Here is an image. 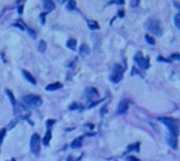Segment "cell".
Here are the masks:
<instances>
[{
	"label": "cell",
	"mask_w": 180,
	"mask_h": 161,
	"mask_svg": "<svg viewBox=\"0 0 180 161\" xmlns=\"http://www.w3.org/2000/svg\"><path fill=\"white\" fill-rule=\"evenodd\" d=\"M37 48H39V51H40L41 53H43V52L46 51V48H47V43H46L43 40H41V41L39 42V47H37Z\"/></svg>",
	"instance_id": "16"
},
{
	"label": "cell",
	"mask_w": 180,
	"mask_h": 161,
	"mask_svg": "<svg viewBox=\"0 0 180 161\" xmlns=\"http://www.w3.org/2000/svg\"><path fill=\"white\" fill-rule=\"evenodd\" d=\"M22 102L25 106H30V107H39L42 103V100L39 95H26L22 99Z\"/></svg>",
	"instance_id": "2"
},
{
	"label": "cell",
	"mask_w": 180,
	"mask_h": 161,
	"mask_svg": "<svg viewBox=\"0 0 180 161\" xmlns=\"http://www.w3.org/2000/svg\"><path fill=\"white\" fill-rule=\"evenodd\" d=\"M88 25L91 30H97L98 29V23L95 21H88Z\"/></svg>",
	"instance_id": "17"
},
{
	"label": "cell",
	"mask_w": 180,
	"mask_h": 161,
	"mask_svg": "<svg viewBox=\"0 0 180 161\" xmlns=\"http://www.w3.org/2000/svg\"><path fill=\"white\" fill-rule=\"evenodd\" d=\"M159 120L161 123H163L166 125V128H168L172 137L177 138L179 135V120L173 119V118H159Z\"/></svg>",
	"instance_id": "1"
},
{
	"label": "cell",
	"mask_w": 180,
	"mask_h": 161,
	"mask_svg": "<svg viewBox=\"0 0 180 161\" xmlns=\"http://www.w3.org/2000/svg\"><path fill=\"white\" fill-rule=\"evenodd\" d=\"M129 108V101L127 100H123L120 101L119 106H118V109H116V113L118 114H124Z\"/></svg>",
	"instance_id": "7"
},
{
	"label": "cell",
	"mask_w": 180,
	"mask_h": 161,
	"mask_svg": "<svg viewBox=\"0 0 180 161\" xmlns=\"http://www.w3.org/2000/svg\"><path fill=\"white\" fill-rule=\"evenodd\" d=\"M11 161H16V160H14V159H12V160H11Z\"/></svg>",
	"instance_id": "28"
},
{
	"label": "cell",
	"mask_w": 180,
	"mask_h": 161,
	"mask_svg": "<svg viewBox=\"0 0 180 161\" xmlns=\"http://www.w3.org/2000/svg\"><path fill=\"white\" fill-rule=\"evenodd\" d=\"M82 142H83V138H82V137H78V138H76V140L71 143V147H72V148H79V147H82Z\"/></svg>",
	"instance_id": "12"
},
{
	"label": "cell",
	"mask_w": 180,
	"mask_h": 161,
	"mask_svg": "<svg viewBox=\"0 0 180 161\" xmlns=\"http://www.w3.org/2000/svg\"><path fill=\"white\" fill-rule=\"evenodd\" d=\"M41 22H42V23H45V13H42V14H41Z\"/></svg>",
	"instance_id": "26"
},
{
	"label": "cell",
	"mask_w": 180,
	"mask_h": 161,
	"mask_svg": "<svg viewBox=\"0 0 180 161\" xmlns=\"http://www.w3.org/2000/svg\"><path fill=\"white\" fill-rule=\"evenodd\" d=\"M23 76L25 77V80H29L31 84H36V80H35V78L31 76V74H30V72H28L26 70H24V71H23Z\"/></svg>",
	"instance_id": "10"
},
{
	"label": "cell",
	"mask_w": 180,
	"mask_h": 161,
	"mask_svg": "<svg viewBox=\"0 0 180 161\" xmlns=\"http://www.w3.org/2000/svg\"><path fill=\"white\" fill-rule=\"evenodd\" d=\"M135 62L142 68V69H148L149 68V59L143 57L142 53H137L135 55Z\"/></svg>",
	"instance_id": "6"
},
{
	"label": "cell",
	"mask_w": 180,
	"mask_h": 161,
	"mask_svg": "<svg viewBox=\"0 0 180 161\" xmlns=\"http://www.w3.org/2000/svg\"><path fill=\"white\" fill-rule=\"evenodd\" d=\"M43 6H45V10L47 12H51V11H53L55 8V4L53 1H51V0H45L43 1Z\"/></svg>",
	"instance_id": "8"
},
{
	"label": "cell",
	"mask_w": 180,
	"mask_h": 161,
	"mask_svg": "<svg viewBox=\"0 0 180 161\" xmlns=\"http://www.w3.org/2000/svg\"><path fill=\"white\" fill-rule=\"evenodd\" d=\"M66 45H67V47H69L70 49L75 51V49H76V46H77V41H76V39H70V40H67Z\"/></svg>",
	"instance_id": "11"
},
{
	"label": "cell",
	"mask_w": 180,
	"mask_h": 161,
	"mask_svg": "<svg viewBox=\"0 0 180 161\" xmlns=\"http://www.w3.org/2000/svg\"><path fill=\"white\" fill-rule=\"evenodd\" d=\"M167 141H168V143L171 144V147L173 148V149H177V147H178V144H177V138H174V137H168L167 138Z\"/></svg>",
	"instance_id": "14"
},
{
	"label": "cell",
	"mask_w": 180,
	"mask_h": 161,
	"mask_svg": "<svg viewBox=\"0 0 180 161\" xmlns=\"http://www.w3.org/2000/svg\"><path fill=\"white\" fill-rule=\"evenodd\" d=\"M75 108H78V105H77V103H72V105L70 106V109H75Z\"/></svg>",
	"instance_id": "24"
},
{
	"label": "cell",
	"mask_w": 180,
	"mask_h": 161,
	"mask_svg": "<svg viewBox=\"0 0 180 161\" xmlns=\"http://www.w3.org/2000/svg\"><path fill=\"white\" fill-rule=\"evenodd\" d=\"M131 5H132V6H136V5H138V1H133V2H131Z\"/></svg>",
	"instance_id": "27"
},
{
	"label": "cell",
	"mask_w": 180,
	"mask_h": 161,
	"mask_svg": "<svg viewBox=\"0 0 180 161\" xmlns=\"http://www.w3.org/2000/svg\"><path fill=\"white\" fill-rule=\"evenodd\" d=\"M174 23H175L177 28L180 29V12L178 13V14H175V17H174Z\"/></svg>",
	"instance_id": "20"
},
{
	"label": "cell",
	"mask_w": 180,
	"mask_h": 161,
	"mask_svg": "<svg viewBox=\"0 0 180 161\" xmlns=\"http://www.w3.org/2000/svg\"><path fill=\"white\" fill-rule=\"evenodd\" d=\"M51 137H52V134H51V131L48 130V131H47V134H46V136H45V138H43V143H45L46 146H47V144H49Z\"/></svg>",
	"instance_id": "18"
},
{
	"label": "cell",
	"mask_w": 180,
	"mask_h": 161,
	"mask_svg": "<svg viewBox=\"0 0 180 161\" xmlns=\"http://www.w3.org/2000/svg\"><path fill=\"white\" fill-rule=\"evenodd\" d=\"M66 8H67L69 11L76 10V1H73V0H70V1H67V4H66Z\"/></svg>",
	"instance_id": "15"
},
{
	"label": "cell",
	"mask_w": 180,
	"mask_h": 161,
	"mask_svg": "<svg viewBox=\"0 0 180 161\" xmlns=\"http://www.w3.org/2000/svg\"><path fill=\"white\" fill-rule=\"evenodd\" d=\"M30 149L34 154H39L40 153V149H41V140H40V136L37 134H34L31 136V141H30Z\"/></svg>",
	"instance_id": "5"
},
{
	"label": "cell",
	"mask_w": 180,
	"mask_h": 161,
	"mask_svg": "<svg viewBox=\"0 0 180 161\" xmlns=\"http://www.w3.org/2000/svg\"><path fill=\"white\" fill-rule=\"evenodd\" d=\"M145 41H147L148 43H150V45H155V40H154L151 36H148V35H145Z\"/></svg>",
	"instance_id": "21"
},
{
	"label": "cell",
	"mask_w": 180,
	"mask_h": 161,
	"mask_svg": "<svg viewBox=\"0 0 180 161\" xmlns=\"http://www.w3.org/2000/svg\"><path fill=\"white\" fill-rule=\"evenodd\" d=\"M5 134H6V129H0V144L2 143V140L5 137Z\"/></svg>",
	"instance_id": "22"
},
{
	"label": "cell",
	"mask_w": 180,
	"mask_h": 161,
	"mask_svg": "<svg viewBox=\"0 0 180 161\" xmlns=\"http://www.w3.org/2000/svg\"><path fill=\"white\" fill-rule=\"evenodd\" d=\"M61 87H63L61 83H52V84H49V85L46 87V90H48V91H53V90H58V89H60Z\"/></svg>",
	"instance_id": "9"
},
{
	"label": "cell",
	"mask_w": 180,
	"mask_h": 161,
	"mask_svg": "<svg viewBox=\"0 0 180 161\" xmlns=\"http://www.w3.org/2000/svg\"><path fill=\"white\" fill-rule=\"evenodd\" d=\"M124 71H125V69H124L121 65H119V64L114 65V69H113V72H112V76H110V80H112V82H114V83H118V82H120V80H121V78H123Z\"/></svg>",
	"instance_id": "4"
},
{
	"label": "cell",
	"mask_w": 180,
	"mask_h": 161,
	"mask_svg": "<svg viewBox=\"0 0 180 161\" xmlns=\"http://www.w3.org/2000/svg\"><path fill=\"white\" fill-rule=\"evenodd\" d=\"M5 93H6V95L8 96V99H10V101H11V103L16 107V99H14V96H13L12 91H11V90H8V89H6V90H5Z\"/></svg>",
	"instance_id": "13"
},
{
	"label": "cell",
	"mask_w": 180,
	"mask_h": 161,
	"mask_svg": "<svg viewBox=\"0 0 180 161\" xmlns=\"http://www.w3.org/2000/svg\"><path fill=\"white\" fill-rule=\"evenodd\" d=\"M81 53H82V54H88V53H89V47H88L87 45H82V47H81Z\"/></svg>",
	"instance_id": "19"
},
{
	"label": "cell",
	"mask_w": 180,
	"mask_h": 161,
	"mask_svg": "<svg viewBox=\"0 0 180 161\" xmlns=\"http://www.w3.org/2000/svg\"><path fill=\"white\" fill-rule=\"evenodd\" d=\"M147 28L150 33H153L154 35H157V36H161L162 35V27H161V23L156 19H150L148 21L147 23Z\"/></svg>",
	"instance_id": "3"
},
{
	"label": "cell",
	"mask_w": 180,
	"mask_h": 161,
	"mask_svg": "<svg viewBox=\"0 0 180 161\" xmlns=\"http://www.w3.org/2000/svg\"><path fill=\"white\" fill-rule=\"evenodd\" d=\"M54 123H55V120H53V119L47 120V126H48V128H51V126H52V124H54Z\"/></svg>",
	"instance_id": "23"
},
{
	"label": "cell",
	"mask_w": 180,
	"mask_h": 161,
	"mask_svg": "<svg viewBox=\"0 0 180 161\" xmlns=\"http://www.w3.org/2000/svg\"><path fill=\"white\" fill-rule=\"evenodd\" d=\"M16 123H17V120H13V122H11V123H10V126H8V129H12V128L14 126V124H16Z\"/></svg>",
	"instance_id": "25"
}]
</instances>
